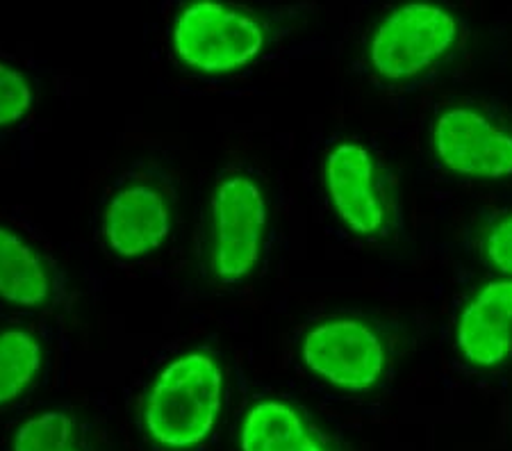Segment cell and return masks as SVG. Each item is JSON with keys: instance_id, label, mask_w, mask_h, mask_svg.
Listing matches in <instances>:
<instances>
[{"instance_id": "cell-5", "label": "cell", "mask_w": 512, "mask_h": 451, "mask_svg": "<svg viewBox=\"0 0 512 451\" xmlns=\"http://www.w3.org/2000/svg\"><path fill=\"white\" fill-rule=\"evenodd\" d=\"M301 358L319 379L349 392L371 390L387 369L383 338L355 317H335L312 326L301 342Z\"/></svg>"}, {"instance_id": "cell-13", "label": "cell", "mask_w": 512, "mask_h": 451, "mask_svg": "<svg viewBox=\"0 0 512 451\" xmlns=\"http://www.w3.org/2000/svg\"><path fill=\"white\" fill-rule=\"evenodd\" d=\"M32 108V87L21 71L0 62V126L21 121Z\"/></svg>"}, {"instance_id": "cell-7", "label": "cell", "mask_w": 512, "mask_h": 451, "mask_svg": "<svg viewBox=\"0 0 512 451\" xmlns=\"http://www.w3.org/2000/svg\"><path fill=\"white\" fill-rule=\"evenodd\" d=\"M324 185L330 205L351 233L360 237L383 233L387 210L378 190L376 160L367 146L335 144L324 162Z\"/></svg>"}, {"instance_id": "cell-8", "label": "cell", "mask_w": 512, "mask_h": 451, "mask_svg": "<svg viewBox=\"0 0 512 451\" xmlns=\"http://www.w3.org/2000/svg\"><path fill=\"white\" fill-rule=\"evenodd\" d=\"M456 347L469 365L494 369L512 356V276L487 281L462 306Z\"/></svg>"}, {"instance_id": "cell-2", "label": "cell", "mask_w": 512, "mask_h": 451, "mask_svg": "<svg viewBox=\"0 0 512 451\" xmlns=\"http://www.w3.org/2000/svg\"><path fill=\"white\" fill-rule=\"evenodd\" d=\"M460 39V21L435 0H408L371 32L367 57L376 76L412 80L444 60Z\"/></svg>"}, {"instance_id": "cell-11", "label": "cell", "mask_w": 512, "mask_h": 451, "mask_svg": "<svg viewBox=\"0 0 512 451\" xmlns=\"http://www.w3.org/2000/svg\"><path fill=\"white\" fill-rule=\"evenodd\" d=\"M44 351L35 335L23 328L0 333V404L21 395L37 379Z\"/></svg>"}, {"instance_id": "cell-9", "label": "cell", "mask_w": 512, "mask_h": 451, "mask_svg": "<svg viewBox=\"0 0 512 451\" xmlns=\"http://www.w3.org/2000/svg\"><path fill=\"white\" fill-rule=\"evenodd\" d=\"M171 233L167 196L151 185L135 183L119 190L107 203L103 235L121 258H144L158 251Z\"/></svg>"}, {"instance_id": "cell-4", "label": "cell", "mask_w": 512, "mask_h": 451, "mask_svg": "<svg viewBox=\"0 0 512 451\" xmlns=\"http://www.w3.org/2000/svg\"><path fill=\"white\" fill-rule=\"evenodd\" d=\"M267 217V199L258 180L235 174L217 185L212 196V267L221 281L237 283L255 272Z\"/></svg>"}, {"instance_id": "cell-6", "label": "cell", "mask_w": 512, "mask_h": 451, "mask_svg": "<svg viewBox=\"0 0 512 451\" xmlns=\"http://www.w3.org/2000/svg\"><path fill=\"white\" fill-rule=\"evenodd\" d=\"M431 146L442 167L458 176L474 180L512 176V133L476 108L456 105L437 114Z\"/></svg>"}, {"instance_id": "cell-14", "label": "cell", "mask_w": 512, "mask_h": 451, "mask_svg": "<svg viewBox=\"0 0 512 451\" xmlns=\"http://www.w3.org/2000/svg\"><path fill=\"white\" fill-rule=\"evenodd\" d=\"M485 260L501 272L503 276H512V212L499 219L485 235L483 242Z\"/></svg>"}, {"instance_id": "cell-12", "label": "cell", "mask_w": 512, "mask_h": 451, "mask_svg": "<svg viewBox=\"0 0 512 451\" xmlns=\"http://www.w3.org/2000/svg\"><path fill=\"white\" fill-rule=\"evenodd\" d=\"M14 451H80L76 447V426L64 413H41L16 431Z\"/></svg>"}, {"instance_id": "cell-15", "label": "cell", "mask_w": 512, "mask_h": 451, "mask_svg": "<svg viewBox=\"0 0 512 451\" xmlns=\"http://www.w3.org/2000/svg\"><path fill=\"white\" fill-rule=\"evenodd\" d=\"M292 451H326V447L321 445V442L310 433V436L305 438V440L301 442V445H296Z\"/></svg>"}, {"instance_id": "cell-3", "label": "cell", "mask_w": 512, "mask_h": 451, "mask_svg": "<svg viewBox=\"0 0 512 451\" xmlns=\"http://www.w3.org/2000/svg\"><path fill=\"white\" fill-rule=\"evenodd\" d=\"M173 51L185 67L208 76L242 71L258 60L267 35L246 12L219 0H194L173 26Z\"/></svg>"}, {"instance_id": "cell-1", "label": "cell", "mask_w": 512, "mask_h": 451, "mask_svg": "<svg viewBox=\"0 0 512 451\" xmlns=\"http://www.w3.org/2000/svg\"><path fill=\"white\" fill-rule=\"evenodd\" d=\"M224 406V369L210 351L173 358L153 381L144 404V426L158 445L185 451L203 445Z\"/></svg>"}, {"instance_id": "cell-10", "label": "cell", "mask_w": 512, "mask_h": 451, "mask_svg": "<svg viewBox=\"0 0 512 451\" xmlns=\"http://www.w3.org/2000/svg\"><path fill=\"white\" fill-rule=\"evenodd\" d=\"M0 297L21 308L44 306L51 297V276L44 260L7 228H0Z\"/></svg>"}]
</instances>
